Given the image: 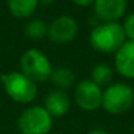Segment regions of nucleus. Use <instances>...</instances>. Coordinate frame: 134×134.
I'll return each mask as SVG.
<instances>
[{
    "instance_id": "f257e3e1",
    "label": "nucleus",
    "mask_w": 134,
    "mask_h": 134,
    "mask_svg": "<svg viewBox=\"0 0 134 134\" xmlns=\"http://www.w3.org/2000/svg\"><path fill=\"white\" fill-rule=\"evenodd\" d=\"M125 43L122 26L117 22H104L95 26L90 34V44L99 52H116Z\"/></svg>"
},
{
    "instance_id": "f03ea898",
    "label": "nucleus",
    "mask_w": 134,
    "mask_h": 134,
    "mask_svg": "<svg viewBox=\"0 0 134 134\" xmlns=\"http://www.w3.org/2000/svg\"><path fill=\"white\" fill-rule=\"evenodd\" d=\"M1 80L4 82L5 92L10 99L17 103H30L37 96V83L27 78L21 72H12L9 74H3Z\"/></svg>"
},
{
    "instance_id": "7ed1b4c3",
    "label": "nucleus",
    "mask_w": 134,
    "mask_h": 134,
    "mask_svg": "<svg viewBox=\"0 0 134 134\" xmlns=\"http://www.w3.org/2000/svg\"><path fill=\"white\" fill-rule=\"evenodd\" d=\"M21 73L35 83L49 80L52 72V66L48 57L37 48H30L24 52L21 57Z\"/></svg>"
},
{
    "instance_id": "20e7f679",
    "label": "nucleus",
    "mask_w": 134,
    "mask_h": 134,
    "mask_svg": "<svg viewBox=\"0 0 134 134\" xmlns=\"http://www.w3.org/2000/svg\"><path fill=\"white\" fill-rule=\"evenodd\" d=\"M133 103L134 91L126 83H115L103 91L102 107L112 115L126 112Z\"/></svg>"
},
{
    "instance_id": "39448f33",
    "label": "nucleus",
    "mask_w": 134,
    "mask_h": 134,
    "mask_svg": "<svg viewBox=\"0 0 134 134\" xmlns=\"http://www.w3.org/2000/svg\"><path fill=\"white\" fill-rule=\"evenodd\" d=\"M18 129L22 134H47L52 129V116L44 107H30L20 115Z\"/></svg>"
},
{
    "instance_id": "423d86ee",
    "label": "nucleus",
    "mask_w": 134,
    "mask_h": 134,
    "mask_svg": "<svg viewBox=\"0 0 134 134\" xmlns=\"http://www.w3.org/2000/svg\"><path fill=\"white\" fill-rule=\"evenodd\" d=\"M103 91L102 87L95 85L91 80L80 82L74 90V99L78 107L85 111H95L102 105Z\"/></svg>"
},
{
    "instance_id": "0eeeda50",
    "label": "nucleus",
    "mask_w": 134,
    "mask_h": 134,
    "mask_svg": "<svg viewBox=\"0 0 134 134\" xmlns=\"http://www.w3.org/2000/svg\"><path fill=\"white\" fill-rule=\"evenodd\" d=\"M78 26L73 17L70 16H60L52 21L48 27L49 39L55 43L64 44L74 39L77 35Z\"/></svg>"
},
{
    "instance_id": "6e6552de",
    "label": "nucleus",
    "mask_w": 134,
    "mask_h": 134,
    "mask_svg": "<svg viewBox=\"0 0 134 134\" xmlns=\"http://www.w3.org/2000/svg\"><path fill=\"white\" fill-rule=\"evenodd\" d=\"M94 10L103 22H116L126 10V0H95Z\"/></svg>"
},
{
    "instance_id": "1a4fd4ad",
    "label": "nucleus",
    "mask_w": 134,
    "mask_h": 134,
    "mask_svg": "<svg viewBox=\"0 0 134 134\" xmlns=\"http://www.w3.org/2000/svg\"><path fill=\"white\" fill-rule=\"evenodd\" d=\"M115 65L117 72L125 78H134V42L128 41L121 46L115 55Z\"/></svg>"
},
{
    "instance_id": "9d476101",
    "label": "nucleus",
    "mask_w": 134,
    "mask_h": 134,
    "mask_svg": "<svg viewBox=\"0 0 134 134\" xmlns=\"http://www.w3.org/2000/svg\"><path fill=\"white\" fill-rule=\"evenodd\" d=\"M69 108H70L69 96L63 90H53L46 95L44 109L52 117H61L66 115Z\"/></svg>"
},
{
    "instance_id": "9b49d317",
    "label": "nucleus",
    "mask_w": 134,
    "mask_h": 134,
    "mask_svg": "<svg viewBox=\"0 0 134 134\" xmlns=\"http://www.w3.org/2000/svg\"><path fill=\"white\" fill-rule=\"evenodd\" d=\"M38 4L39 0H8V8L10 13L18 18H26L31 16Z\"/></svg>"
},
{
    "instance_id": "f8f14e48",
    "label": "nucleus",
    "mask_w": 134,
    "mask_h": 134,
    "mask_svg": "<svg viewBox=\"0 0 134 134\" xmlns=\"http://www.w3.org/2000/svg\"><path fill=\"white\" fill-rule=\"evenodd\" d=\"M49 80H51V82L56 87H59V90H64V89L70 87L73 85V82H74V73L69 68L60 66V68L52 69Z\"/></svg>"
},
{
    "instance_id": "ddd939ff",
    "label": "nucleus",
    "mask_w": 134,
    "mask_h": 134,
    "mask_svg": "<svg viewBox=\"0 0 134 134\" xmlns=\"http://www.w3.org/2000/svg\"><path fill=\"white\" fill-rule=\"evenodd\" d=\"M113 72L107 64H98L91 70V81L99 87L108 85L112 81Z\"/></svg>"
},
{
    "instance_id": "4468645a",
    "label": "nucleus",
    "mask_w": 134,
    "mask_h": 134,
    "mask_svg": "<svg viewBox=\"0 0 134 134\" xmlns=\"http://www.w3.org/2000/svg\"><path fill=\"white\" fill-rule=\"evenodd\" d=\"M26 35L33 39H42L48 34V27L43 20H31L25 27Z\"/></svg>"
},
{
    "instance_id": "2eb2a0df",
    "label": "nucleus",
    "mask_w": 134,
    "mask_h": 134,
    "mask_svg": "<svg viewBox=\"0 0 134 134\" xmlns=\"http://www.w3.org/2000/svg\"><path fill=\"white\" fill-rule=\"evenodd\" d=\"M121 26H122L125 38H128L129 41H133L134 42V13H130L124 20V24Z\"/></svg>"
},
{
    "instance_id": "dca6fc26",
    "label": "nucleus",
    "mask_w": 134,
    "mask_h": 134,
    "mask_svg": "<svg viewBox=\"0 0 134 134\" xmlns=\"http://www.w3.org/2000/svg\"><path fill=\"white\" fill-rule=\"evenodd\" d=\"M77 5H81V7H89L91 4H94L95 0H73Z\"/></svg>"
},
{
    "instance_id": "f3484780",
    "label": "nucleus",
    "mask_w": 134,
    "mask_h": 134,
    "mask_svg": "<svg viewBox=\"0 0 134 134\" xmlns=\"http://www.w3.org/2000/svg\"><path fill=\"white\" fill-rule=\"evenodd\" d=\"M87 134H108L104 129H92V130H90Z\"/></svg>"
},
{
    "instance_id": "a211bd4d",
    "label": "nucleus",
    "mask_w": 134,
    "mask_h": 134,
    "mask_svg": "<svg viewBox=\"0 0 134 134\" xmlns=\"http://www.w3.org/2000/svg\"><path fill=\"white\" fill-rule=\"evenodd\" d=\"M53 1H55V0H39V3H42V4H46V5H47V4H52Z\"/></svg>"
},
{
    "instance_id": "6ab92c4d",
    "label": "nucleus",
    "mask_w": 134,
    "mask_h": 134,
    "mask_svg": "<svg viewBox=\"0 0 134 134\" xmlns=\"http://www.w3.org/2000/svg\"><path fill=\"white\" fill-rule=\"evenodd\" d=\"M133 134H134V125H133Z\"/></svg>"
}]
</instances>
